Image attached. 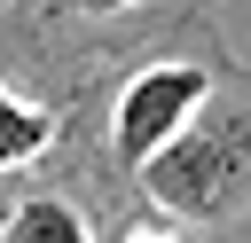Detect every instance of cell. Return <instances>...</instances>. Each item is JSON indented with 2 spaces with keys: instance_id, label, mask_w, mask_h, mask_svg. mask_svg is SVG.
<instances>
[{
  "instance_id": "1",
  "label": "cell",
  "mask_w": 251,
  "mask_h": 243,
  "mask_svg": "<svg viewBox=\"0 0 251 243\" xmlns=\"http://www.w3.org/2000/svg\"><path fill=\"white\" fill-rule=\"evenodd\" d=\"M141 188H149L165 212H188V219L227 212V204L251 188V118H212V125L188 118V125L141 165Z\"/></svg>"
},
{
  "instance_id": "2",
  "label": "cell",
  "mask_w": 251,
  "mask_h": 243,
  "mask_svg": "<svg viewBox=\"0 0 251 243\" xmlns=\"http://www.w3.org/2000/svg\"><path fill=\"white\" fill-rule=\"evenodd\" d=\"M204 94H212V78L196 71V63H157V71H141L126 94H118V125H110V141H118V165H149L196 110H204Z\"/></svg>"
},
{
  "instance_id": "3",
  "label": "cell",
  "mask_w": 251,
  "mask_h": 243,
  "mask_svg": "<svg viewBox=\"0 0 251 243\" xmlns=\"http://www.w3.org/2000/svg\"><path fill=\"white\" fill-rule=\"evenodd\" d=\"M47 141H55V118L31 110V102H16V94L0 86V172H8V165H31Z\"/></svg>"
},
{
  "instance_id": "4",
  "label": "cell",
  "mask_w": 251,
  "mask_h": 243,
  "mask_svg": "<svg viewBox=\"0 0 251 243\" xmlns=\"http://www.w3.org/2000/svg\"><path fill=\"white\" fill-rule=\"evenodd\" d=\"M8 243H94V235H86V219H78L71 204H55V196H31V204L8 219Z\"/></svg>"
},
{
  "instance_id": "5",
  "label": "cell",
  "mask_w": 251,
  "mask_h": 243,
  "mask_svg": "<svg viewBox=\"0 0 251 243\" xmlns=\"http://www.w3.org/2000/svg\"><path fill=\"white\" fill-rule=\"evenodd\" d=\"M78 8H94V16H110V8H133V0H78Z\"/></svg>"
},
{
  "instance_id": "6",
  "label": "cell",
  "mask_w": 251,
  "mask_h": 243,
  "mask_svg": "<svg viewBox=\"0 0 251 243\" xmlns=\"http://www.w3.org/2000/svg\"><path fill=\"white\" fill-rule=\"evenodd\" d=\"M126 243H173V235H157V227H141V235H126Z\"/></svg>"
}]
</instances>
